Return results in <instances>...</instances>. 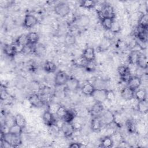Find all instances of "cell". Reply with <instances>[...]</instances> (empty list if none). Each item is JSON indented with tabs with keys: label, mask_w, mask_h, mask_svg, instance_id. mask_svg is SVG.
I'll return each mask as SVG.
<instances>
[{
	"label": "cell",
	"mask_w": 148,
	"mask_h": 148,
	"mask_svg": "<svg viewBox=\"0 0 148 148\" xmlns=\"http://www.w3.org/2000/svg\"><path fill=\"white\" fill-rule=\"evenodd\" d=\"M1 140H3L10 147H17L21 143L20 135H14L10 132L4 134L1 133Z\"/></svg>",
	"instance_id": "cell-1"
},
{
	"label": "cell",
	"mask_w": 148,
	"mask_h": 148,
	"mask_svg": "<svg viewBox=\"0 0 148 148\" xmlns=\"http://www.w3.org/2000/svg\"><path fill=\"white\" fill-rule=\"evenodd\" d=\"M98 14L101 20L105 18H113L115 17V13L113 8L110 5H105L98 12Z\"/></svg>",
	"instance_id": "cell-2"
},
{
	"label": "cell",
	"mask_w": 148,
	"mask_h": 148,
	"mask_svg": "<svg viewBox=\"0 0 148 148\" xmlns=\"http://www.w3.org/2000/svg\"><path fill=\"white\" fill-rule=\"evenodd\" d=\"M70 10L69 6L67 3L63 2L57 4L54 8L56 13L61 17L66 16L69 13Z\"/></svg>",
	"instance_id": "cell-3"
},
{
	"label": "cell",
	"mask_w": 148,
	"mask_h": 148,
	"mask_svg": "<svg viewBox=\"0 0 148 148\" xmlns=\"http://www.w3.org/2000/svg\"><path fill=\"white\" fill-rule=\"evenodd\" d=\"M107 90L106 88L95 89L91 97H92L95 102L102 103L106 100Z\"/></svg>",
	"instance_id": "cell-4"
},
{
	"label": "cell",
	"mask_w": 148,
	"mask_h": 148,
	"mask_svg": "<svg viewBox=\"0 0 148 148\" xmlns=\"http://www.w3.org/2000/svg\"><path fill=\"white\" fill-rule=\"evenodd\" d=\"M68 79L69 76L65 72L62 71H59L58 72H57L55 76V84L57 86H62L66 84Z\"/></svg>",
	"instance_id": "cell-5"
},
{
	"label": "cell",
	"mask_w": 148,
	"mask_h": 148,
	"mask_svg": "<svg viewBox=\"0 0 148 148\" xmlns=\"http://www.w3.org/2000/svg\"><path fill=\"white\" fill-rule=\"evenodd\" d=\"M75 127L72 123L64 121L61 127V130L66 137H71L74 133Z\"/></svg>",
	"instance_id": "cell-6"
},
{
	"label": "cell",
	"mask_w": 148,
	"mask_h": 148,
	"mask_svg": "<svg viewBox=\"0 0 148 148\" xmlns=\"http://www.w3.org/2000/svg\"><path fill=\"white\" fill-rule=\"evenodd\" d=\"M117 71L121 79L127 83L131 77L130 68L125 65H121L118 68Z\"/></svg>",
	"instance_id": "cell-7"
},
{
	"label": "cell",
	"mask_w": 148,
	"mask_h": 148,
	"mask_svg": "<svg viewBox=\"0 0 148 148\" xmlns=\"http://www.w3.org/2000/svg\"><path fill=\"white\" fill-rule=\"evenodd\" d=\"M103 124L102 118L98 116H95L91 120V128L93 131L98 132L101 130Z\"/></svg>",
	"instance_id": "cell-8"
},
{
	"label": "cell",
	"mask_w": 148,
	"mask_h": 148,
	"mask_svg": "<svg viewBox=\"0 0 148 148\" xmlns=\"http://www.w3.org/2000/svg\"><path fill=\"white\" fill-rule=\"evenodd\" d=\"M38 23V18L32 14H27L24 20V26L26 28H32Z\"/></svg>",
	"instance_id": "cell-9"
},
{
	"label": "cell",
	"mask_w": 148,
	"mask_h": 148,
	"mask_svg": "<svg viewBox=\"0 0 148 148\" xmlns=\"http://www.w3.org/2000/svg\"><path fill=\"white\" fill-rule=\"evenodd\" d=\"M43 120L45 124L49 127H52L54 125L55 123V119L53 116V113H52L49 110L45 111L43 114Z\"/></svg>",
	"instance_id": "cell-10"
},
{
	"label": "cell",
	"mask_w": 148,
	"mask_h": 148,
	"mask_svg": "<svg viewBox=\"0 0 148 148\" xmlns=\"http://www.w3.org/2000/svg\"><path fill=\"white\" fill-rule=\"evenodd\" d=\"M142 83L141 79L139 76H131L129 80L128 81V87L132 89L133 90L135 91L136 89H138Z\"/></svg>",
	"instance_id": "cell-11"
},
{
	"label": "cell",
	"mask_w": 148,
	"mask_h": 148,
	"mask_svg": "<svg viewBox=\"0 0 148 148\" xmlns=\"http://www.w3.org/2000/svg\"><path fill=\"white\" fill-rule=\"evenodd\" d=\"M29 102L32 106L36 108H40L44 104L42 97L37 94L31 95L29 98Z\"/></svg>",
	"instance_id": "cell-12"
},
{
	"label": "cell",
	"mask_w": 148,
	"mask_h": 148,
	"mask_svg": "<svg viewBox=\"0 0 148 148\" xmlns=\"http://www.w3.org/2000/svg\"><path fill=\"white\" fill-rule=\"evenodd\" d=\"M82 57L86 61H94L95 59V53L94 49L91 47H87L86 49H84Z\"/></svg>",
	"instance_id": "cell-13"
},
{
	"label": "cell",
	"mask_w": 148,
	"mask_h": 148,
	"mask_svg": "<svg viewBox=\"0 0 148 148\" xmlns=\"http://www.w3.org/2000/svg\"><path fill=\"white\" fill-rule=\"evenodd\" d=\"M134 93L135 91L127 86L121 90V96L124 99L129 101L134 97Z\"/></svg>",
	"instance_id": "cell-14"
},
{
	"label": "cell",
	"mask_w": 148,
	"mask_h": 148,
	"mask_svg": "<svg viewBox=\"0 0 148 148\" xmlns=\"http://www.w3.org/2000/svg\"><path fill=\"white\" fill-rule=\"evenodd\" d=\"M66 85L68 90L71 91H75L79 88V82L76 78L74 77H69Z\"/></svg>",
	"instance_id": "cell-15"
},
{
	"label": "cell",
	"mask_w": 148,
	"mask_h": 148,
	"mask_svg": "<svg viewBox=\"0 0 148 148\" xmlns=\"http://www.w3.org/2000/svg\"><path fill=\"white\" fill-rule=\"evenodd\" d=\"M3 52L8 56L13 57L17 53V46L13 45H6L3 47Z\"/></svg>",
	"instance_id": "cell-16"
},
{
	"label": "cell",
	"mask_w": 148,
	"mask_h": 148,
	"mask_svg": "<svg viewBox=\"0 0 148 148\" xmlns=\"http://www.w3.org/2000/svg\"><path fill=\"white\" fill-rule=\"evenodd\" d=\"M90 21V19L89 17L87 15L83 14L80 16L76 20V24L78 27L84 28L87 27Z\"/></svg>",
	"instance_id": "cell-17"
},
{
	"label": "cell",
	"mask_w": 148,
	"mask_h": 148,
	"mask_svg": "<svg viewBox=\"0 0 148 148\" xmlns=\"http://www.w3.org/2000/svg\"><path fill=\"white\" fill-rule=\"evenodd\" d=\"M114 119V115L110 111L105 112L102 117V120L103 124L106 125H109L113 123Z\"/></svg>",
	"instance_id": "cell-18"
},
{
	"label": "cell",
	"mask_w": 148,
	"mask_h": 148,
	"mask_svg": "<svg viewBox=\"0 0 148 148\" xmlns=\"http://www.w3.org/2000/svg\"><path fill=\"white\" fill-rule=\"evenodd\" d=\"M95 89L92 83H86L82 87V92L86 96H91Z\"/></svg>",
	"instance_id": "cell-19"
},
{
	"label": "cell",
	"mask_w": 148,
	"mask_h": 148,
	"mask_svg": "<svg viewBox=\"0 0 148 148\" xmlns=\"http://www.w3.org/2000/svg\"><path fill=\"white\" fill-rule=\"evenodd\" d=\"M136 64L142 69H146L147 67V59L146 56L140 53L136 61Z\"/></svg>",
	"instance_id": "cell-20"
},
{
	"label": "cell",
	"mask_w": 148,
	"mask_h": 148,
	"mask_svg": "<svg viewBox=\"0 0 148 148\" xmlns=\"http://www.w3.org/2000/svg\"><path fill=\"white\" fill-rule=\"evenodd\" d=\"M16 43L17 46H19L21 48H22L23 47L29 44L28 38H27V35L22 34V35H20L19 36H18L16 40Z\"/></svg>",
	"instance_id": "cell-21"
},
{
	"label": "cell",
	"mask_w": 148,
	"mask_h": 148,
	"mask_svg": "<svg viewBox=\"0 0 148 148\" xmlns=\"http://www.w3.org/2000/svg\"><path fill=\"white\" fill-rule=\"evenodd\" d=\"M138 25L140 28L147 29L148 27V16L147 14H142L138 20Z\"/></svg>",
	"instance_id": "cell-22"
},
{
	"label": "cell",
	"mask_w": 148,
	"mask_h": 148,
	"mask_svg": "<svg viewBox=\"0 0 148 148\" xmlns=\"http://www.w3.org/2000/svg\"><path fill=\"white\" fill-rule=\"evenodd\" d=\"M104 110L103 106L101 102H97L92 106L91 109V112L92 114L95 116H99Z\"/></svg>",
	"instance_id": "cell-23"
},
{
	"label": "cell",
	"mask_w": 148,
	"mask_h": 148,
	"mask_svg": "<svg viewBox=\"0 0 148 148\" xmlns=\"http://www.w3.org/2000/svg\"><path fill=\"white\" fill-rule=\"evenodd\" d=\"M113 140L111 136H105L101 140V147H105V148H109L113 146Z\"/></svg>",
	"instance_id": "cell-24"
},
{
	"label": "cell",
	"mask_w": 148,
	"mask_h": 148,
	"mask_svg": "<svg viewBox=\"0 0 148 148\" xmlns=\"http://www.w3.org/2000/svg\"><path fill=\"white\" fill-rule=\"evenodd\" d=\"M27 38L28 40V43L32 45H36L39 39V36L38 34L35 32H31L28 34Z\"/></svg>",
	"instance_id": "cell-25"
},
{
	"label": "cell",
	"mask_w": 148,
	"mask_h": 148,
	"mask_svg": "<svg viewBox=\"0 0 148 148\" xmlns=\"http://www.w3.org/2000/svg\"><path fill=\"white\" fill-rule=\"evenodd\" d=\"M43 68L47 73H53L56 71L57 66L53 62L47 61L44 64Z\"/></svg>",
	"instance_id": "cell-26"
},
{
	"label": "cell",
	"mask_w": 148,
	"mask_h": 148,
	"mask_svg": "<svg viewBox=\"0 0 148 148\" xmlns=\"http://www.w3.org/2000/svg\"><path fill=\"white\" fill-rule=\"evenodd\" d=\"M111 42H112V40H110L108 39L103 38L98 47L99 51H106L107 50H108L109 48L111 46V45H112Z\"/></svg>",
	"instance_id": "cell-27"
},
{
	"label": "cell",
	"mask_w": 148,
	"mask_h": 148,
	"mask_svg": "<svg viewBox=\"0 0 148 148\" xmlns=\"http://www.w3.org/2000/svg\"><path fill=\"white\" fill-rule=\"evenodd\" d=\"M134 97L138 101L146 99V91L144 88H139L135 91Z\"/></svg>",
	"instance_id": "cell-28"
},
{
	"label": "cell",
	"mask_w": 148,
	"mask_h": 148,
	"mask_svg": "<svg viewBox=\"0 0 148 148\" xmlns=\"http://www.w3.org/2000/svg\"><path fill=\"white\" fill-rule=\"evenodd\" d=\"M14 123L24 128L26 125V120L22 114H17L14 117Z\"/></svg>",
	"instance_id": "cell-29"
},
{
	"label": "cell",
	"mask_w": 148,
	"mask_h": 148,
	"mask_svg": "<svg viewBox=\"0 0 148 148\" xmlns=\"http://www.w3.org/2000/svg\"><path fill=\"white\" fill-rule=\"evenodd\" d=\"M136 36L140 41L147 43V29H143L142 28H140V30H139L137 32Z\"/></svg>",
	"instance_id": "cell-30"
},
{
	"label": "cell",
	"mask_w": 148,
	"mask_h": 148,
	"mask_svg": "<svg viewBox=\"0 0 148 148\" xmlns=\"http://www.w3.org/2000/svg\"><path fill=\"white\" fill-rule=\"evenodd\" d=\"M23 128L18 125L16 124H13L9 127V132L16 135H21L23 132Z\"/></svg>",
	"instance_id": "cell-31"
},
{
	"label": "cell",
	"mask_w": 148,
	"mask_h": 148,
	"mask_svg": "<svg viewBox=\"0 0 148 148\" xmlns=\"http://www.w3.org/2000/svg\"><path fill=\"white\" fill-rule=\"evenodd\" d=\"M76 116V113H75V111H73V110H67V112L63 120L65 122L72 123L74 120Z\"/></svg>",
	"instance_id": "cell-32"
},
{
	"label": "cell",
	"mask_w": 148,
	"mask_h": 148,
	"mask_svg": "<svg viewBox=\"0 0 148 148\" xmlns=\"http://www.w3.org/2000/svg\"><path fill=\"white\" fill-rule=\"evenodd\" d=\"M138 110L139 112L145 113L148 110V103L146 99L138 101Z\"/></svg>",
	"instance_id": "cell-33"
},
{
	"label": "cell",
	"mask_w": 148,
	"mask_h": 148,
	"mask_svg": "<svg viewBox=\"0 0 148 148\" xmlns=\"http://www.w3.org/2000/svg\"><path fill=\"white\" fill-rule=\"evenodd\" d=\"M80 6L86 8V9H91L95 8L97 2L94 1H90V0H86V1H80Z\"/></svg>",
	"instance_id": "cell-34"
},
{
	"label": "cell",
	"mask_w": 148,
	"mask_h": 148,
	"mask_svg": "<svg viewBox=\"0 0 148 148\" xmlns=\"http://www.w3.org/2000/svg\"><path fill=\"white\" fill-rule=\"evenodd\" d=\"M113 20H114L113 18H103L101 20L102 26L105 30H109L111 28Z\"/></svg>",
	"instance_id": "cell-35"
},
{
	"label": "cell",
	"mask_w": 148,
	"mask_h": 148,
	"mask_svg": "<svg viewBox=\"0 0 148 148\" xmlns=\"http://www.w3.org/2000/svg\"><path fill=\"white\" fill-rule=\"evenodd\" d=\"M140 52L138 51H132L129 55L128 61L131 64H136V61Z\"/></svg>",
	"instance_id": "cell-36"
},
{
	"label": "cell",
	"mask_w": 148,
	"mask_h": 148,
	"mask_svg": "<svg viewBox=\"0 0 148 148\" xmlns=\"http://www.w3.org/2000/svg\"><path fill=\"white\" fill-rule=\"evenodd\" d=\"M34 47L35 45H32L29 43L27 45L22 47L21 52L24 54H29L30 53H34Z\"/></svg>",
	"instance_id": "cell-37"
},
{
	"label": "cell",
	"mask_w": 148,
	"mask_h": 148,
	"mask_svg": "<svg viewBox=\"0 0 148 148\" xmlns=\"http://www.w3.org/2000/svg\"><path fill=\"white\" fill-rule=\"evenodd\" d=\"M34 53L38 56H43L45 53V47L41 45H35L34 47Z\"/></svg>",
	"instance_id": "cell-38"
},
{
	"label": "cell",
	"mask_w": 148,
	"mask_h": 148,
	"mask_svg": "<svg viewBox=\"0 0 148 148\" xmlns=\"http://www.w3.org/2000/svg\"><path fill=\"white\" fill-rule=\"evenodd\" d=\"M67 112V109L63 106H60L58 107L56 114L57 116V117L61 119H64L66 113Z\"/></svg>",
	"instance_id": "cell-39"
},
{
	"label": "cell",
	"mask_w": 148,
	"mask_h": 148,
	"mask_svg": "<svg viewBox=\"0 0 148 148\" xmlns=\"http://www.w3.org/2000/svg\"><path fill=\"white\" fill-rule=\"evenodd\" d=\"M84 68L88 72H92L95 71L96 68V64L94 61H87L85 64Z\"/></svg>",
	"instance_id": "cell-40"
},
{
	"label": "cell",
	"mask_w": 148,
	"mask_h": 148,
	"mask_svg": "<svg viewBox=\"0 0 148 148\" xmlns=\"http://www.w3.org/2000/svg\"><path fill=\"white\" fill-rule=\"evenodd\" d=\"M110 30L111 31H112L113 33H114L115 34L116 33L119 32L121 30V26H120V24H119V23L118 21L113 20Z\"/></svg>",
	"instance_id": "cell-41"
},
{
	"label": "cell",
	"mask_w": 148,
	"mask_h": 148,
	"mask_svg": "<svg viewBox=\"0 0 148 148\" xmlns=\"http://www.w3.org/2000/svg\"><path fill=\"white\" fill-rule=\"evenodd\" d=\"M126 126L128 131L130 133H135L136 131V125L132 120H128L126 122Z\"/></svg>",
	"instance_id": "cell-42"
},
{
	"label": "cell",
	"mask_w": 148,
	"mask_h": 148,
	"mask_svg": "<svg viewBox=\"0 0 148 148\" xmlns=\"http://www.w3.org/2000/svg\"><path fill=\"white\" fill-rule=\"evenodd\" d=\"M115 34L113 33L112 31H111L110 29L109 30H105L104 34H103V38L108 39L110 40H112L114 38Z\"/></svg>",
	"instance_id": "cell-43"
},
{
	"label": "cell",
	"mask_w": 148,
	"mask_h": 148,
	"mask_svg": "<svg viewBox=\"0 0 148 148\" xmlns=\"http://www.w3.org/2000/svg\"><path fill=\"white\" fill-rule=\"evenodd\" d=\"M65 42L67 45H72L75 42V36L71 34H68L65 39Z\"/></svg>",
	"instance_id": "cell-44"
},
{
	"label": "cell",
	"mask_w": 148,
	"mask_h": 148,
	"mask_svg": "<svg viewBox=\"0 0 148 148\" xmlns=\"http://www.w3.org/2000/svg\"><path fill=\"white\" fill-rule=\"evenodd\" d=\"M115 99V94L112 90H107L106 100L109 102H112Z\"/></svg>",
	"instance_id": "cell-45"
},
{
	"label": "cell",
	"mask_w": 148,
	"mask_h": 148,
	"mask_svg": "<svg viewBox=\"0 0 148 148\" xmlns=\"http://www.w3.org/2000/svg\"><path fill=\"white\" fill-rule=\"evenodd\" d=\"M60 106V105H58L57 104H52L49 106V111L51 112L52 113H56L58 107Z\"/></svg>",
	"instance_id": "cell-46"
},
{
	"label": "cell",
	"mask_w": 148,
	"mask_h": 148,
	"mask_svg": "<svg viewBox=\"0 0 148 148\" xmlns=\"http://www.w3.org/2000/svg\"><path fill=\"white\" fill-rule=\"evenodd\" d=\"M82 145L80 143L78 142H73L69 145V147L71 148H80L82 147Z\"/></svg>",
	"instance_id": "cell-47"
}]
</instances>
